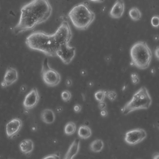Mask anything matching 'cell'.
<instances>
[{"label": "cell", "mask_w": 159, "mask_h": 159, "mask_svg": "<svg viewBox=\"0 0 159 159\" xmlns=\"http://www.w3.org/2000/svg\"><path fill=\"white\" fill-rule=\"evenodd\" d=\"M20 11L19 20L13 28L16 34L33 30L47 21L52 14V7L47 0H34L24 4Z\"/></svg>", "instance_id": "1"}, {"label": "cell", "mask_w": 159, "mask_h": 159, "mask_svg": "<svg viewBox=\"0 0 159 159\" xmlns=\"http://www.w3.org/2000/svg\"><path fill=\"white\" fill-rule=\"evenodd\" d=\"M28 47L43 52L49 57H56L59 47L55 34H48L43 31H36L29 35L25 40Z\"/></svg>", "instance_id": "2"}, {"label": "cell", "mask_w": 159, "mask_h": 159, "mask_svg": "<svg viewBox=\"0 0 159 159\" xmlns=\"http://www.w3.org/2000/svg\"><path fill=\"white\" fill-rule=\"evenodd\" d=\"M89 4H77L71 8L68 16L74 26L79 30H86L95 17V13L89 8Z\"/></svg>", "instance_id": "3"}, {"label": "cell", "mask_w": 159, "mask_h": 159, "mask_svg": "<svg viewBox=\"0 0 159 159\" xmlns=\"http://www.w3.org/2000/svg\"><path fill=\"white\" fill-rule=\"evenodd\" d=\"M131 64L140 69L148 68L151 63L152 53L146 42L138 41L130 49Z\"/></svg>", "instance_id": "4"}, {"label": "cell", "mask_w": 159, "mask_h": 159, "mask_svg": "<svg viewBox=\"0 0 159 159\" xmlns=\"http://www.w3.org/2000/svg\"><path fill=\"white\" fill-rule=\"evenodd\" d=\"M152 100L146 87H143L135 92L131 100L121 108V113L124 115L140 109H148L152 104Z\"/></svg>", "instance_id": "5"}, {"label": "cell", "mask_w": 159, "mask_h": 159, "mask_svg": "<svg viewBox=\"0 0 159 159\" xmlns=\"http://www.w3.org/2000/svg\"><path fill=\"white\" fill-rule=\"evenodd\" d=\"M41 75L43 81L48 87H55L61 80V77L58 72L49 66L47 58H45L43 62Z\"/></svg>", "instance_id": "6"}, {"label": "cell", "mask_w": 159, "mask_h": 159, "mask_svg": "<svg viewBox=\"0 0 159 159\" xmlns=\"http://www.w3.org/2000/svg\"><path fill=\"white\" fill-rule=\"evenodd\" d=\"M54 34L60 46L65 44H69L72 37V33L68 21H62Z\"/></svg>", "instance_id": "7"}, {"label": "cell", "mask_w": 159, "mask_h": 159, "mask_svg": "<svg viewBox=\"0 0 159 159\" xmlns=\"http://www.w3.org/2000/svg\"><path fill=\"white\" fill-rule=\"evenodd\" d=\"M147 133L143 129H136L125 133L124 141L128 144L134 146L140 143L146 138Z\"/></svg>", "instance_id": "8"}, {"label": "cell", "mask_w": 159, "mask_h": 159, "mask_svg": "<svg viewBox=\"0 0 159 159\" xmlns=\"http://www.w3.org/2000/svg\"><path fill=\"white\" fill-rule=\"evenodd\" d=\"M75 54V48L70 46L69 44L61 45L57 50V56H58L63 63L68 64L71 62Z\"/></svg>", "instance_id": "9"}, {"label": "cell", "mask_w": 159, "mask_h": 159, "mask_svg": "<svg viewBox=\"0 0 159 159\" xmlns=\"http://www.w3.org/2000/svg\"><path fill=\"white\" fill-rule=\"evenodd\" d=\"M40 99L39 92L36 88H33L26 95L23 102V105L26 110H29L35 107Z\"/></svg>", "instance_id": "10"}, {"label": "cell", "mask_w": 159, "mask_h": 159, "mask_svg": "<svg viewBox=\"0 0 159 159\" xmlns=\"http://www.w3.org/2000/svg\"><path fill=\"white\" fill-rule=\"evenodd\" d=\"M22 122L19 118L11 119L6 126V133L9 139H12L19 133L21 129Z\"/></svg>", "instance_id": "11"}, {"label": "cell", "mask_w": 159, "mask_h": 159, "mask_svg": "<svg viewBox=\"0 0 159 159\" xmlns=\"http://www.w3.org/2000/svg\"><path fill=\"white\" fill-rule=\"evenodd\" d=\"M18 79V73L16 69L8 67L6 71L3 79L1 83L2 87L5 88L14 84Z\"/></svg>", "instance_id": "12"}, {"label": "cell", "mask_w": 159, "mask_h": 159, "mask_svg": "<svg viewBox=\"0 0 159 159\" xmlns=\"http://www.w3.org/2000/svg\"><path fill=\"white\" fill-rule=\"evenodd\" d=\"M125 10L124 1H116L110 11V16L113 18H119L122 16Z\"/></svg>", "instance_id": "13"}, {"label": "cell", "mask_w": 159, "mask_h": 159, "mask_svg": "<svg viewBox=\"0 0 159 159\" xmlns=\"http://www.w3.org/2000/svg\"><path fill=\"white\" fill-rule=\"evenodd\" d=\"M80 147V141L78 138L75 139L71 144L65 155L64 159H73L77 155Z\"/></svg>", "instance_id": "14"}, {"label": "cell", "mask_w": 159, "mask_h": 159, "mask_svg": "<svg viewBox=\"0 0 159 159\" xmlns=\"http://www.w3.org/2000/svg\"><path fill=\"white\" fill-rule=\"evenodd\" d=\"M20 152L26 155L30 156L34 148V144L30 139H25L20 142L19 145Z\"/></svg>", "instance_id": "15"}, {"label": "cell", "mask_w": 159, "mask_h": 159, "mask_svg": "<svg viewBox=\"0 0 159 159\" xmlns=\"http://www.w3.org/2000/svg\"><path fill=\"white\" fill-rule=\"evenodd\" d=\"M41 119L46 124H51L55 122L56 115L53 110L50 109H45L41 113Z\"/></svg>", "instance_id": "16"}, {"label": "cell", "mask_w": 159, "mask_h": 159, "mask_svg": "<svg viewBox=\"0 0 159 159\" xmlns=\"http://www.w3.org/2000/svg\"><path fill=\"white\" fill-rule=\"evenodd\" d=\"M78 134L80 139H88L92 135L91 129L88 126H81L78 129Z\"/></svg>", "instance_id": "17"}, {"label": "cell", "mask_w": 159, "mask_h": 159, "mask_svg": "<svg viewBox=\"0 0 159 159\" xmlns=\"http://www.w3.org/2000/svg\"><path fill=\"white\" fill-rule=\"evenodd\" d=\"M90 149L94 153H100L104 147V143L102 140L97 139L90 145Z\"/></svg>", "instance_id": "18"}, {"label": "cell", "mask_w": 159, "mask_h": 159, "mask_svg": "<svg viewBox=\"0 0 159 159\" xmlns=\"http://www.w3.org/2000/svg\"><path fill=\"white\" fill-rule=\"evenodd\" d=\"M129 15L132 19L138 21L142 17V13L140 9L137 7H132L129 11Z\"/></svg>", "instance_id": "19"}, {"label": "cell", "mask_w": 159, "mask_h": 159, "mask_svg": "<svg viewBox=\"0 0 159 159\" xmlns=\"http://www.w3.org/2000/svg\"><path fill=\"white\" fill-rule=\"evenodd\" d=\"M76 126L73 122H69L65 125L64 128V133L67 135H71L75 132Z\"/></svg>", "instance_id": "20"}, {"label": "cell", "mask_w": 159, "mask_h": 159, "mask_svg": "<svg viewBox=\"0 0 159 159\" xmlns=\"http://www.w3.org/2000/svg\"><path fill=\"white\" fill-rule=\"evenodd\" d=\"M94 97L99 102L104 101L106 97V90L98 91L94 93Z\"/></svg>", "instance_id": "21"}, {"label": "cell", "mask_w": 159, "mask_h": 159, "mask_svg": "<svg viewBox=\"0 0 159 159\" xmlns=\"http://www.w3.org/2000/svg\"><path fill=\"white\" fill-rule=\"evenodd\" d=\"M117 94L115 91L106 90V97L111 101H114L116 99Z\"/></svg>", "instance_id": "22"}, {"label": "cell", "mask_w": 159, "mask_h": 159, "mask_svg": "<svg viewBox=\"0 0 159 159\" xmlns=\"http://www.w3.org/2000/svg\"><path fill=\"white\" fill-rule=\"evenodd\" d=\"M61 97L64 102H69L71 99L72 94L70 91L68 90L63 91L61 93Z\"/></svg>", "instance_id": "23"}, {"label": "cell", "mask_w": 159, "mask_h": 159, "mask_svg": "<svg viewBox=\"0 0 159 159\" xmlns=\"http://www.w3.org/2000/svg\"><path fill=\"white\" fill-rule=\"evenodd\" d=\"M151 22L153 27L155 28H158L159 27V16L155 15L153 16L151 18Z\"/></svg>", "instance_id": "24"}, {"label": "cell", "mask_w": 159, "mask_h": 159, "mask_svg": "<svg viewBox=\"0 0 159 159\" xmlns=\"http://www.w3.org/2000/svg\"><path fill=\"white\" fill-rule=\"evenodd\" d=\"M61 154L60 152H57L54 154H51L44 157L42 159H60Z\"/></svg>", "instance_id": "25"}, {"label": "cell", "mask_w": 159, "mask_h": 159, "mask_svg": "<svg viewBox=\"0 0 159 159\" xmlns=\"http://www.w3.org/2000/svg\"><path fill=\"white\" fill-rule=\"evenodd\" d=\"M131 78L132 82L134 85H136L140 82V79H139L138 74L136 73H132L131 74Z\"/></svg>", "instance_id": "26"}, {"label": "cell", "mask_w": 159, "mask_h": 159, "mask_svg": "<svg viewBox=\"0 0 159 159\" xmlns=\"http://www.w3.org/2000/svg\"><path fill=\"white\" fill-rule=\"evenodd\" d=\"M107 105L106 104L105 102H101L99 103V104H98V107H99V109L102 111V110H105L106 108Z\"/></svg>", "instance_id": "27"}, {"label": "cell", "mask_w": 159, "mask_h": 159, "mask_svg": "<svg viewBox=\"0 0 159 159\" xmlns=\"http://www.w3.org/2000/svg\"><path fill=\"white\" fill-rule=\"evenodd\" d=\"M81 106L80 105L76 104L74 105V110L75 112L76 113H79L81 111Z\"/></svg>", "instance_id": "28"}, {"label": "cell", "mask_w": 159, "mask_h": 159, "mask_svg": "<svg viewBox=\"0 0 159 159\" xmlns=\"http://www.w3.org/2000/svg\"><path fill=\"white\" fill-rule=\"evenodd\" d=\"M100 114H101V115L103 117H106L107 116V115H108V112L105 109V110L101 111Z\"/></svg>", "instance_id": "29"}, {"label": "cell", "mask_w": 159, "mask_h": 159, "mask_svg": "<svg viewBox=\"0 0 159 159\" xmlns=\"http://www.w3.org/2000/svg\"><path fill=\"white\" fill-rule=\"evenodd\" d=\"M65 84H66V86H67V87H70L72 85V82L71 80L70 79L68 78L66 80Z\"/></svg>", "instance_id": "30"}, {"label": "cell", "mask_w": 159, "mask_h": 159, "mask_svg": "<svg viewBox=\"0 0 159 159\" xmlns=\"http://www.w3.org/2000/svg\"><path fill=\"white\" fill-rule=\"evenodd\" d=\"M155 52L156 57L159 59V46L156 48V49H155Z\"/></svg>", "instance_id": "31"}, {"label": "cell", "mask_w": 159, "mask_h": 159, "mask_svg": "<svg viewBox=\"0 0 159 159\" xmlns=\"http://www.w3.org/2000/svg\"><path fill=\"white\" fill-rule=\"evenodd\" d=\"M153 159H159V153L156 152L153 155Z\"/></svg>", "instance_id": "32"}, {"label": "cell", "mask_w": 159, "mask_h": 159, "mask_svg": "<svg viewBox=\"0 0 159 159\" xmlns=\"http://www.w3.org/2000/svg\"><path fill=\"white\" fill-rule=\"evenodd\" d=\"M62 110H63V109H62V107H61V106H59V107H58L57 108V109H56L57 113H60L62 112Z\"/></svg>", "instance_id": "33"}, {"label": "cell", "mask_w": 159, "mask_h": 159, "mask_svg": "<svg viewBox=\"0 0 159 159\" xmlns=\"http://www.w3.org/2000/svg\"><path fill=\"white\" fill-rule=\"evenodd\" d=\"M26 91V87L25 86H21L20 88V91L22 92H25Z\"/></svg>", "instance_id": "34"}, {"label": "cell", "mask_w": 159, "mask_h": 159, "mask_svg": "<svg viewBox=\"0 0 159 159\" xmlns=\"http://www.w3.org/2000/svg\"><path fill=\"white\" fill-rule=\"evenodd\" d=\"M86 73H87V72H86V71H85V70H83L81 71V74L82 76L86 75Z\"/></svg>", "instance_id": "35"}, {"label": "cell", "mask_w": 159, "mask_h": 159, "mask_svg": "<svg viewBox=\"0 0 159 159\" xmlns=\"http://www.w3.org/2000/svg\"><path fill=\"white\" fill-rule=\"evenodd\" d=\"M155 39L156 40H158L159 39V36L158 35H157L155 36Z\"/></svg>", "instance_id": "36"}, {"label": "cell", "mask_w": 159, "mask_h": 159, "mask_svg": "<svg viewBox=\"0 0 159 159\" xmlns=\"http://www.w3.org/2000/svg\"><path fill=\"white\" fill-rule=\"evenodd\" d=\"M157 127H158V128L159 129V124H158Z\"/></svg>", "instance_id": "37"}, {"label": "cell", "mask_w": 159, "mask_h": 159, "mask_svg": "<svg viewBox=\"0 0 159 159\" xmlns=\"http://www.w3.org/2000/svg\"></svg>", "instance_id": "38"}, {"label": "cell", "mask_w": 159, "mask_h": 159, "mask_svg": "<svg viewBox=\"0 0 159 159\" xmlns=\"http://www.w3.org/2000/svg\"></svg>", "instance_id": "39"}]
</instances>
